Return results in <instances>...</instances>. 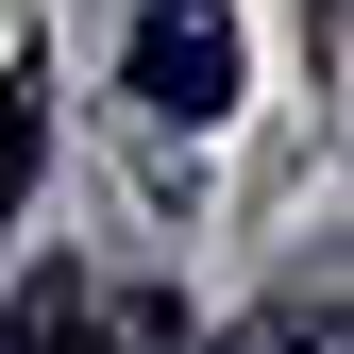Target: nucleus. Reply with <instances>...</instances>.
<instances>
[{"mask_svg": "<svg viewBox=\"0 0 354 354\" xmlns=\"http://www.w3.org/2000/svg\"><path fill=\"white\" fill-rule=\"evenodd\" d=\"M136 102L186 118V136L236 102V17H219V0H152V17H136Z\"/></svg>", "mask_w": 354, "mask_h": 354, "instance_id": "1", "label": "nucleus"}, {"mask_svg": "<svg viewBox=\"0 0 354 354\" xmlns=\"http://www.w3.org/2000/svg\"><path fill=\"white\" fill-rule=\"evenodd\" d=\"M0 354H84V287L51 270V287H34V304H17V321H0Z\"/></svg>", "mask_w": 354, "mask_h": 354, "instance_id": "3", "label": "nucleus"}, {"mask_svg": "<svg viewBox=\"0 0 354 354\" xmlns=\"http://www.w3.org/2000/svg\"><path fill=\"white\" fill-rule=\"evenodd\" d=\"M34 169H51V68L0 84V253H17V219H34Z\"/></svg>", "mask_w": 354, "mask_h": 354, "instance_id": "2", "label": "nucleus"}]
</instances>
